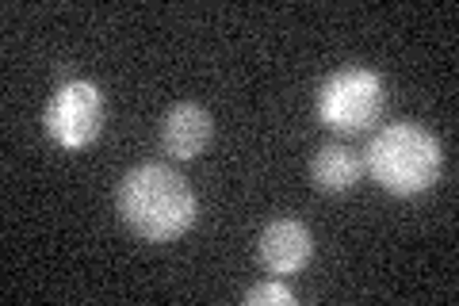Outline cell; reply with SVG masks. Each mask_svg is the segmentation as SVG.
Here are the masks:
<instances>
[{"mask_svg": "<svg viewBox=\"0 0 459 306\" xmlns=\"http://www.w3.org/2000/svg\"><path fill=\"white\" fill-rule=\"evenodd\" d=\"M295 291L283 280H264L246 291V306H295Z\"/></svg>", "mask_w": 459, "mask_h": 306, "instance_id": "cell-8", "label": "cell"}, {"mask_svg": "<svg viewBox=\"0 0 459 306\" xmlns=\"http://www.w3.org/2000/svg\"><path fill=\"white\" fill-rule=\"evenodd\" d=\"M211 111L199 104H177L165 111L161 119V150L172 157V162H192L207 150L211 142Z\"/></svg>", "mask_w": 459, "mask_h": 306, "instance_id": "cell-6", "label": "cell"}, {"mask_svg": "<svg viewBox=\"0 0 459 306\" xmlns=\"http://www.w3.org/2000/svg\"><path fill=\"white\" fill-rule=\"evenodd\" d=\"M318 119L333 135H364L379 123V115L386 108V84L376 69L368 66H344L337 73H329L318 89Z\"/></svg>", "mask_w": 459, "mask_h": 306, "instance_id": "cell-3", "label": "cell"}, {"mask_svg": "<svg viewBox=\"0 0 459 306\" xmlns=\"http://www.w3.org/2000/svg\"><path fill=\"white\" fill-rule=\"evenodd\" d=\"M314 238L299 218H276L256 238V257L272 275H295L310 265Z\"/></svg>", "mask_w": 459, "mask_h": 306, "instance_id": "cell-5", "label": "cell"}, {"mask_svg": "<svg viewBox=\"0 0 459 306\" xmlns=\"http://www.w3.org/2000/svg\"><path fill=\"white\" fill-rule=\"evenodd\" d=\"M360 177H364V157L352 153L349 145H337V142L322 145V150L314 153V162H310V180L325 196L352 192V188L360 184Z\"/></svg>", "mask_w": 459, "mask_h": 306, "instance_id": "cell-7", "label": "cell"}, {"mask_svg": "<svg viewBox=\"0 0 459 306\" xmlns=\"http://www.w3.org/2000/svg\"><path fill=\"white\" fill-rule=\"evenodd\" d=\"M119 214L142 241H177L192 230L199 203L192 184L177 169L150 162L119 180Z\"/></svg>", "mask_w": 459, "mask_h": 306, "instance_id": "cell-1", "label": "cell"}, {"mask_svg": "<svg viewBox=\"0 0 459 306\" xmlns=\"http://www.w3.org/2000/svg\"><path fill=\"white\" fill-rule=\"evenodd\" d=\"M104 119H108V104H104V92L92 81H65L50 96L47 111H42L47 135L62 150H84V145H92L100 138V130H104Z\"/></svg>", "mask_w": 459, "mask_h": 306, "instance_id": "cell-4", "label": "cell"}, {"mask_svg": "<svg viewBox=\"0 0 459 306\" xmlns=\"http://www.w3.org/2000/svg\"><path fill=\"white\" fill-rule=\"evenodd\" d=\"M364 169L398 199H413L437 184L444 145L421 123H386L364 150Z\"/></svg>", "mask_w": 459, "mask_h": 306, "instance_id": "cell-2", "label": "cell"}]
</instances>
